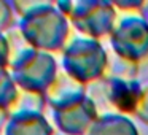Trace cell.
I'll use <instances>...</instances> for the list:
<instances>
[{"mask_svg":"<svg viewBox=\"0 0 148 135\" xmlns=\"http://www.w3.org/2000/svg\"><path fill=\"white\" fill-rule=\"evenodd\" d=\"M19 87L13 81L8 68H0V110L10 108L13 100L16 99Z\"/></svg>","mask_w":148,"mask_h":135,"instance_id":"cell-3","label":"cell"},{"mask_svg":"<svg viewBox=\"0 0 148 135\" xmlns=\"http://www.w3.org/2000/svg\"><path fill=\"white\" fill-rule=\"evenodd\" d=\"M13 7L11 2H3L0 0V33H5L7 30L11 29L13 24Z\"/></svg>","mask_w":148,"mask_h":135,"instance_id":"cell-4","label":"cell"},{"mask_svg":"<svg viewBox=\"0 0 148 135\" xmlns=\"http://www.w3.org/2000/svg\"><path fill=\"white\" fill-rule=\"evenodd\" d=\"M2 135H46V124L38 113L10 115Z\"/></svg>","mask_w":148,"mask_h":135,"instance_id":"cell-2","label":"cell"},{"mask_svg":"<svg viewBox=\"0 0 148 135\" xmlns=\"http://www.w3.org/2000/svg\"><path fill=\"white\" fill-rule=\"evenodd\" d=\"M10 59H11V52H10V45H8L7 35L0 33V68H8Z\"/></svg>","mask_w":148,"mask_h":135,"instance_id":"cell-5","label":"cell"},{"mask_svg":"<svg viewBox=\"0 0 148 135\" xmlns=\"http://www.w3.org/2000/svg\"><path fill=\"white\" fill-rule=\"evenodd\" d=\"M0 135H2V134H0Z\"/></svg>","mask_w":148,"mask_h":135,"instance_id":"cell-7","label":"cell"},{"mask_svg":"<svg viewBox=\"0 0 148 135\" xmlns=\"http://www.w3.org/2000/svg\"><path fill=\"white\" fill-rule=\"evenodd\" d=\"M8 118H10V115H8L7 110H0V134H2V130H3L5 124H7Z\"/></svg>","mask_w":148,"mask_h":135,"instance_id":"cell-6","label":"cell"},{"mask_svg":"<svg viewBox=\"0 0 148 135\" xmlns=\"http://www.w3.org/2000/svg\"><path fill=\"white\" fill-rule=\"evenodd\" d=\"M8 72L19 89L40 92L51 76L53 65L49 57L29 46L11 57Z\"/></svg>","mask_w":148,"mask_h":135,"instance_id":"cell-1","label":"cell"}]
</instances>
